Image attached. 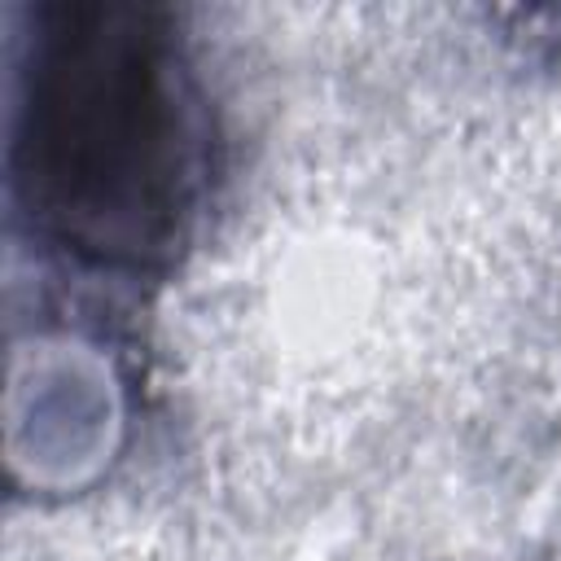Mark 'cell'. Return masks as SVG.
<instances>
[{"label": "cell", "instance_id": "obj_1", "mask_svg": "<svg viewBox=\"0 0 561 561\" xmlns=\"http://www.w3.org/2000/svg\"><path fill=\"white\" fill-rule=\"evenodd\" d=\"M9 167L53 245L114 272L167 263L206 180L202 96L171 18L114 0L44 4Z\"/></svg>", "mask_w": 561, "mask_h": 561}]
</instances>
